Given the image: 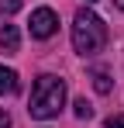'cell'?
Instances as JSON below:
<instances>
[{
  "label": "cell",
  "mask_w": 124,
  "mask_h": 128,
  "mask_svg": "<svg viewBox=\"0 0 124 128\" xmlns=\"http://www.w3.org/2000/svg\"><path fill=\"white\" fill-rule=\"evenodd\" d=\"M65 104V83H62L59 76H52V73H45L35 80V90H31V118H38V121H48V118H55Z\"/></svg>",
  "instance_id": "cell-1"
},
{
  "label": "cell",
  "mask_w": 124,
  "mask_h": 128,
  "mask_svg": "<svg viewBox=\"0 0 124 128\" xmlns=\"http://www.w3.org/2000/svg\"><path fill=\"white\" fill-rule=\"evenodd\" d=\"M107 42V24L93 14V10H76V18H72V48L79 52V56H97Z\"/></svg>",
  "instance_id": "cell-2"
},
{
  "label": "cell",
  "mask_w": 124,
  "mask_h": 128,
  "mask_svg": "<svg viewBox=\"0 0 124 128\" xmlns=\"http://www.w3.org/2000/svg\"><path fill=\"white\" fill-rule=\"evenodd\" d=\"M55 28H59V14H55L52 7H38V10H31V35H35V38H48V35H55Z\"/></svg>",
  "instance_id": "cell-3"
},
{
  "label": "cell",
  "mask_w": 124,
  "mask_h": 128,
  "mask_svg": "<svg viewBox=\"0 0 124 128\" xmlns=\"http://www.w3.org/2000/svg\"><path fill=\"white\" fill-rule=\"evenodd\" d=\"M17 48H21V31H17V24H0V52L3 56H17Z\"/></svg>",
  "instance_id": "cell-4"
},
{
  "label": "cell",
  "mask_w": 124,
  "mask_h": 128,
  "mask_svg": "<svg viewBox=\"0 0 124 128\" xmlns=\"http://www.w3.org/2000/svg\"><path fill=\"white\" fill-rule=\"evenodd\" d=\"M14 90H17V73L7 69V66H0V97L3 94H14Z\"/></svg>",
  "instance_id": "cell-5"
},
{
  "label": "cell",
  "mask_w": 124,
  "mask_h": 128,
  "mask_svg": "<svg viewBox=\"0 0 124 128\" xmlns=\"http://www.w3.org/2000/svg\"><path fill=\"white\" fill-rule=\"evenodd\" d=\"M17 10H21V0H0V21L10 18V14H17Z\"/></svg>",
  "instance_id": "cell-6"
},
{
  "label": "cell",
  "mask_w": 124,
  "mask_h": 128,
  "mask_svg": "<svg viewBox=\"0 0 124 128\" xmlns=\"http://www.w3.org/2000/svg\"><path fill=\"white\" fill-rule=\"evenodd\" d=\"M93 86H97L100 94H110V76H107V73H93Z\"/></svg>",
  "instance_id": "cell-7"
},
{
  "label": "cell",
  "mask_w": 124,
  "mask_h": 128,
  "mask_svg": "<svg viewBox=\"0 0 124 128\" xmlns=\"http://www.w3.org/2000/svg\"><path fill=\"white\" fill-rule=\"evenodd\" d=\"M72 107H76V118H93V107H90V100H86V97H79Z\"/></svg>",
  "instance_id": "cell-8"
},
{
  "label": "cell",
  "mask_w": 124,
  "mask_h": 128,
  "mask_svg": "<svg viewBox=\"0 0 124 128\" xmlns=\"http://www.w3.org/2000/svg\"><path fill=\"white\" fill-rule=\"evenodd\" d=\"M107 128H124V114H114V118L107 121Z\"/></svg>",
  "instance_id": "cell-9"
},
{
  "label": "cell",
  "mask_w": 124,
  "mask_h": 128,
  "mask_svg": "<svg viewBox=\"0 0 124 128\" xmlns=\"http://www.w3.org/2000/svg\"><path fill=\"white\" fill-rule=\"evenodd\" d=\"M0 128H10V114H7L3 107H0Z\"/></svg>",
  "instance_id": "cell-10"
},
{
  "label": "cell",
  "mask_w": 124,
  "mask_h": 128,
  "mask_svg": "<svg viewBox=\"0 0 124 128\" xmlns=\"http://www.w3.org/2000/svg\"><path fill=\"white\" fill-rule=\"evenodd\" d=\"M117 7H121V10H124V0H117Z\"/></svg>",
  "instance_id": "cell-11"
},
{
  "label": "cell",
  "mask_w": 124,
  "mask_h": 128,
  "mask_svg": "<svg viewBox=\"0 0 124 128\" xmlns=\"http://www.w3.org/2000/svg\"><path fill=\"white\" fill-rule=\"evenodd\" d=\"M86 4H97V0H86Z\"/></svg>",
  "instance_id": "cell-12"
}]
</instances>
